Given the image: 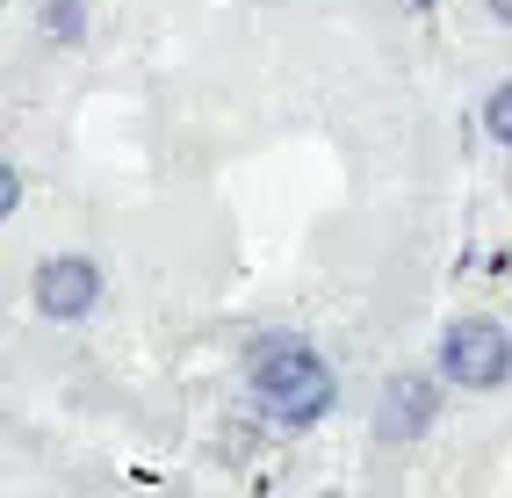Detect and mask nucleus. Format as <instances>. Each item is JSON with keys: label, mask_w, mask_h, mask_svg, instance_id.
Segmentation results:
<instances>
[{"label": "nucleus", "mask_w": 512, "mask_h": 498, "mask_svg": "<svg viewBox=\"0 0 512 498\" xmlns=\"http://www.w3.org/2000/svg\"><path fill=\"white\" fill-rule=\"evenodd\" d=\"M246 383H253V397H260L282 426H318V419L332 412V397H339L332 361L303 340V332H267V340H253Z\"/></svg>", "instance_id": "nucleus-1"}, {"label": "nucleus", "mask_w": 512, "mask_h": 498, "mask_svg": "<svg viewBox=\"0 0 512 498\" xmlns=\"http://www.w3.org/2000/svg\"><path fill=\"white\" fill-rule=\"evenodd\" d=\"M433 369L448 383H462V390H498L512 376V332L498 318H455L448 332H440Z\"/></svg>", "instance_id": "nucleus-2"}, {"label": "nucleus", "mask_w": 512, "mask_h": 498, "mask_svg": "<svg viewBox=\"0 0 512 498\" xmlns=\"http://www.w3.org/2000/svg\"><path fill=\"white\" fill-rule=\"evenodd\" d=\"M440 383H448V376H440ZM440 383L419 376V369H397V376L383 383V397H375V441H383V448L426 441V426H433V412H440Z\"/></svg>", "instance_id": "nucleus-3"}, {"label": "nucleus", "mask_w": 512, "mask_h": 498, "mask_svg": "<svg viewBox=\"0 0 512 498\" xmlns=\"http://www.w3.org/2000/svg\"><path fill=\"white\" fill-rule=\"evenodd\" d=\"M29 296H37V311H44L51 325H80V318L101 304V268H94L87 253H51V260H37Z\"/></svg>", "instance_id": "nucleus-4"}, {"label": "nucleus", "mask_w": 512, "mask_h": 498, "mask_svg": "<svg viewBox=\"0 0 512 498\" xmlns=\"http://www.w3.org/2000/svg\"><path fill=\"white\" fill-rule=\"evenodd\" d=\"M44 29L58 44H87V0H44Z\"/></svg>", "instance_id": "nucleus-5"}, {"label": "nucleus", "mask_w": 512, "mask_h": 498, "mask_svg": "<svg viewBox=\"0 0 512 498\" xmlns=\"http://www.w3.org/2000/svg\"><path fill=\"white\" fill-rule=\"evenodd\" d=\"M484 130H491V138L512 152V80H498V87L484 94Z\"/></svg>", "instance_id": "nucleus-6"}, {"label": "nucleus", "mask_w": 512, "mask_h": 498, "mask_svg": "<svg viewBox=\"0 0 512 498\" xmlns=\"http://www.w3.org/2000/svg\"><path fill=\"white\" fill-rule=\"evenodd\" d=\"M22 210V166L8 159V166H0V217H15Z\"/></svg>", "instance_id": "nucleus-7"}, {"label": "nucleus", "mask_w": 512, "mask_h": 498, "mask_svg": "<svg viewBox=\"0 0 512 498\" xmlns=\"http://www.w3.org/2000/svg\"><path fill=\"white\" fill-rule=\"evenodd\" d=\"M484 8H491V22H498V29H512V0H484Z\"/></svg>", "instance_id": "nucleus-8"}, {"label": "nucleus", "mask_w": 512, "mask_h": 498, "mask_svg": "<svg viewBox=\"0 0 512 498\" xmlns=\"http://www.w3.org/2000/svg\"><path fill=\"white\" fill-rule=\"evenodd\" d=\"M412 8H426V0H412Z\"/></svg>", "instance_id": "nucleus-9"}]
</instances>
